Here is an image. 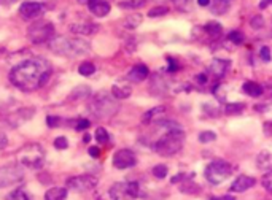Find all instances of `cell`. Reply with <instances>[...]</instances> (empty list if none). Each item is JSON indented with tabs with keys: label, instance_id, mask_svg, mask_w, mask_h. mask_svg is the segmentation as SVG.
<instances>
[{
	"label": "cell",
	"instance_id": "3957f363",
	"mask_svg": "<svg viewBox=\"0 0 272 200\" xmlns=\"http://www.w3.org/2000/svg\"><path fill=\"white\" fill-rule=\"evenodd\" d=\"M88 110L97 119H110L118 113L120 103H118V99H115L112 94H108L107 91H100V92H96L90 99Z\"/></svg>",
	"mask_w": 272,
	"mask_h": 200
},
{
	"label": "cell",
	"instance_id": "30bf717a",
	"mask_svg": "<svg viewBox=\"0 0 272 200\" xmlns=\"http://www.w3.org/2000/svg\"><path fill=\"white\" fill-rule=\"evenodd\" d=\"M137 164V156L131 150H120L113 154V167L120 170L131 169Z\"/></svg>",
	"mask_w": 272,
	"mask_h": 200
},
{
	"label": "cell",
	"instance_id": "8fae6325",
	"mask_svg": "<svg viewBox=\"0 0 272 200\" xmlns=\"http://www.w3.org/2000/svg\"><path fill=\"white\" fill-rule=\"evenodd\" d=\"M19 15L26 21H35L43 15V6L38 2H24L19 6Z\"/></svg>",
	"mask_w": 272,
	"mask_h": 200
},
{
	"label": "cell",
	"instance_id": "52a82bcc",
	"mask_svg": "<svg viewBox=\"0 0 272 200\" xmlns=\"http://www.w3.org/2000/svg\"><path fill=\"white\" fill-rule=\"evenodd\" d=\"M54 35V25L48 21H35L27 29V37L32 43H45Z\"/></svg>",
	"mask_w": 272,
	"mask_h": 200
},
{
	"label": "cell",
	"instance_id": "5b68a950",
	"mask_svg": "<svg viewBox=\"0 0 272 200\" xmlns=\"http://www.w3.org/2000/svg\"><path fill=\"white\" fill-rule=\"evenodd\" d=\"M234 172V165L229 164L228 161H221V159H216V161H212L207 167H206V175L207 181L212 184H220L224 179H228Z\"/></svg>",
	"mask_w": 272,
	"mask_h": 200
},
{
	"label": "cell",
	"instance_id": "f5cc1de1",
	"mask_svg": "<svg viewBox=\"0 0 272 200\" xmlns=\"http://www.w3.org/2000/svg\"><path fill=\"white\" fill-rule=\"evenodd\" d=\"M212 200H236L233 196H221V197H212Z\"/></svg>",
	"mask_w": 272,
	"mask_h": 200
},
{
	"label": "cell",
	"instance_id": "4fadbf2b",
	"mask_svg": "<svg viewBox=\"0 0 272 200\" xmlns=\"http://www.w3.org/2000/svg\"><path fill=\"white\" fill-rule=\"evenodd\" d=\"M70 30L77 35H94V33L99 32V24L91 23V21H85V23H73L70 25Z\"/></svg>",
	"mask_w": 272,
	"mask_h": 200
},
{
	"label": "cell",
	"instance_id": "11a10c76",
	"mask_svg": "<svg viewBox=\"0 0 272 200\" xmlns=\"http://www.w3.org/2000/svg\"><path fill=\"white\" fill-rule=\"evenodd\" d=\"M90 140H91V135H90V133H86V135L83 137V142H85V143H88V142H90Z\"/></svg>",
	"mask_w": 272,
	"mask_h": 200
},
{
	"label": "cell",
	"instance_id": "4316f807",
	"mask_svg": "<svg viewBox=\"0 0 272 200\" xmlns=\"http://www.w3.org/2000/svg\"><path fill=\"white\" fill-rule=\"evenodd\" d=\"M180 191L185 192V194H199V192H201V186L193 183V181H188V179H186V181H183Z\"/></svg>",
	"mask_w": 272,
	"mask_h": 200
},
{
	"label": "cell",
	"instance_id": "f35d334b",
	"mask_svg": "<svg viewBox=\"0 0 272 200\" xmlns=\"http://www.w3.org/2000/svg\"><path fill=\"white\" fill-rule=\"evenodd\" d=\"M167 167L166 165H162V164H158L156 167H153V175L156 176V178H159V179H162V178H166L167 176Z\"/></svg>",
	"mask_w": 272,
	"mask_h": 200
},
{
	"label": "cell",
	"instance_id": "2e32d148",
	"mask_svg": "<svg viewBox=\"0 0 272 200\" xmlns=\"http://www.w3.org/2000/svg\"><path fill=\"white\" fill-rule=\"evenodd\" d=\"M167 91V81L164 76L159 75V73H154L151 75V81H150V92L153 96H162Z\"/></svg>",
	"mask_w": 272,
	"mask_h": 200
},
{
	"label": "cell",
	"instance_id": "9f6ffc18",
	"mask_svg": "<svg viewBox=\"0 0 272 200\" xmlns=\"http://www.w3.org/2000/svg\"><path fill=\"white\" fill-rule=\"evenodd\" d=\"M223 2H228L229 3V2H233V0H223Z\"/></svg>",
	"mask_w": 272,
	"mask_h": 200
},
{
	"label": "cell",
	"instance_id": "83f0119b",
	"mask_svg": "<svg viewBox=\"0 0 272 200\" xmlns=\"http://www.w3.org/2000/svg\"><path fill=\"white\" fill-rule=\"evenodd\" d=\"M271 164H272V157L268 151H263L260 156H258V167L263 170L271 169Z\"/></svg>",
	"mask_w": 272,
	"mask_h": 200
},
{
	"label": "cell",
	"instance_id": "74e56055",
	"mask_svg": "<svg viewBox=\"0 0 272 200\" xmlns=\"http://www.w3.org/2000/svg\"><path fill=\"white\" fill-rule=\"evenodd\" d=\"M88 96H90V88H88V86H80V88H77L70 94V99L75 97V100H77L80 97H88Z\"/></svg>",
	"mask_w": 272,
	"mask_h": 200
},
{
	"label": "cell",
	"instance_id": "6da1fadb",
	"mask_svg": "<svg viewBox=\"0 0 272 200\" xmlns=\"http://www.w3.org/2000/svg\"><path fill=\"white\" fill-rule=\"evenodd\" d=\"M51 67L45 59H29L10 72V81L23 91H35L48 81Z\"/></svg>",
	"mask_w": 272,
	"mask_h": 200
},
{
	"label": "cell",
	"instance_id": "f907efd6",
	"mask_svg": "<svg viewBox=\"0 0 272 200\" xmlns=\"http://www.w3.org/2000/svg\"><path fill=\"white\" fill-rule=\"evenodd\" d=\"M207 75H204V73H199V75H196V81L198 83H201V84H204V83H207Z\"/></svg>",
	"mask_w": 272,
	"mask_h": 200
},
{
	"label": "cell",
	"instance_id": "5bb4252c",
	"mask_svg": "<svg viewBox=\"0 0 272 200\" xmlns=\"http://www.w3.org/2000/svg\"><path fill=\"white\" fill-rule=\"evenodd\" d=\"M255 184H256V179L253 176L241 175L234 179L233 184H231V192H243L250 188H253Z\"/></svg>",
	"mask_w": 272,
	"mask_h": 200
},
{
	"label": "cell",
	"instance_id": "f1b7e54d",
	"mask_svg": "<svg viewBox=\"0 0 272 200\" xmlns=\"http://www.w3.org/2000/svg\"><path fill=\"white\" fill-rule=\"evenodd\" d=\"M94 72H96V65L92 62H81L78 67V73L83 76H91L94 75Z\"/></svg>",
	"mask_w": 272,
	"mask_h": 200
},
{
	"label": "cell",
	"instance_id": "7dc6e473",
	"mask_svg": "<svg viewBox=\"0 0 272 200\" xmlns=\"http://www.w3.org/2000/svg\"><path fill=\"white\" fill-rule=\"evenodd\" d=\"M263 130H264V135L272 137V121H266L263 124Z\"/></svg>",
	"mask_w": 272,
	"mask_h": 200
},
{
	"label": "cell",
	"instance_id": "ab89813d",
	"mask_svg": "<svg viewBox=\"0 0 272 200\" xmlns=\"http://www.w3.org/2000/svg\"><path fill=\"white\" fill-rule=\"evenodd\" d=\"M264 23H266V21H264V18L261 15H256V16L251 18L250 25H251V29L258 30V29H263L264 27Z\"/></svg>",
	"mask_w": 272,
	"mask_h": 200
},
{
	"label": "cell",
	"instance_id": "8992f818",
	"mask_svg": "<svg viewBox=\"0 0 272 200\" xmlns=\"http://www.w3.org/2000/svg\"><path fill=\"white\" fill-rule=\"evenodd\" d=\"M19 161L24 167H29V169H42L45 164V151L40 145H26L19 152Z\"/></svg>",
	"mask_w": 272,
	"mask_h": 200
},
{
	"label": "cell",
	"instance_id": "ac0fdd59",
	"mask_svg": "<svg viewBox=\"0 0 272 200\" xmlns=\"http://www.w3.org/2000/svg\"><path fill=\"white\" fill-rule=\"evenodd\" d=\"M166 113V106H154L150 111H147L144 118H142V121L145 124H151V123H161V118L164 116Z\"/></svg>",
	"mask_w": 272,
	"mask_h": 200
},
{
	"label": "cell",
	"instance_id": "ffe728a7",
	"mask_svg": "<svg viewBox=\"0 0 272 200\" xmlns=\"http://www.w3.org/2000/svg\"><path fill=\"white\" fill-rule=\"evenodd\" d=\"M110 197L112 200H126L127 196V183H117L110 188Z\"/></svg>",
	"mask_w": 272,
	"mask_h": 200
},
{
	"label": "cell",
	"instance_id": "d590c367",
	"mask_svg": "<svg viewBox=\"0 0 272 200\" xmlns=\"http://www.w3.org/2000/svg\"><path fill=\"white\" fill-rule=\"evenodd\" d=\"M5 200H29V197H27V194L24 191L16 189V191L10 192V194L5 197Z\"/></svg>",
	"mask_w": 272,
	"mask_h": 200
},
{
	"label": "cell",
	"instance_id": "4dcf8cb0",
	"mask_svg": "<svg viewBox=\"0 0 272 200\" xmlns=\"http://www.w3.org/2000/svg\"><path fill=\"white\" fill-rule=\"evenodd\" d=\"M96 140L100 145H107L108 142H110V135H108V132L104 127H97L96 129Z\"/></svg>",
	"mask_w": 272,
	"mask_h": 200
},
{
	"label": "cell",
	"instance_id": "bcb514c9",
	"mask_svg": "<svg viewBox=\"0 0 272 200\" xmlns=\"http://www.w3.org/2000/svg\"><path fill=\"white\" fill-rule=\"evenodd\" d=\"M260 57L263 59L264 62H269V61H271V50L268 48V46H264V48H261V51H260Z\"/></svg>",
	"mask_w": 272,
	"mask_h": 200
},
{
	"label": "cell",
	"instance_id": "603a6c76",
	"mask_svg": "<svg viewBox=\"0 0 272 200\" xmlns=\"http://www.w3.org/2000/svg\"><path fill=\"white\" fill-rule=\"evenodd\" d=\"M204 30H206L209 35L213 37V38H218L221 35V32H223L221 25L218 23H215V21H209L206 25H204Z\"/></svg>",
	"mask_w": 272,
	"mask_h": 200
},
{
	"label": "cell",
	"instance_id": "7402d4cb",
	"mask_svg": "<svg viewBox=\"0 0 272 200\" xmlns=\"http://www.w3.org/2000/svg\"><path fill=\"white\" fill-rule=\"evenodd\" d=\"M67 189L65 188H51L45 192V200H65Z\"/></svg>",
	"mask_w": 272,
	"mask_h": 200
},
{
	"label": "cell",
	"instance_id": "44dd1931",
	"mask_svg": "<svg viewBox=\"0 0 272 200\" xmlns=\"http://www.w3.org/2000/svg\"><path fill=\"white\" fill-rule=\"evenodd\" d=\"M242 91L250 97H260V96H263V92H264L263 86L255 83V81H245L242 86Z\"/></svg>",
	"mask_w": 272,
	"mask_h": 200
},
{
	"label": "cell",
	"instance_id": "d4e9b609",
	"mask_svg": "<svg viewBox=\"0 0 272 200\" xmlns=\"http://www.w3.org/2000/svg\"><path fill=\"white\" fill-rule=\"evenodd\" d=\"M210 10L213 15H224L229 10V3L223 2V0H215L213 3H210Z\"/></svg>",
	"mask_w": 272,
	"mask_h": 200
},
{
	"label": "cell",
	"instance_id": "7bdbcfd3",
	"mask_svg": "<svg viewBox=\"0 0 272 200\" xmlns=\"http://www.w3.org/2000/svg\"><path fill=\"white\" fill-rule=\"evenodd\" d=\"M54 148H56V150L69 148V142H67V138L65 137H58L56 140H54Z\"/></svg>",
	"mask_w": 272,
	"mask_h": 200
},
{
	"label": "cell",
	"instance_id": "7a4b0ae2",
	"mask_svg": "<svg viewBox=\"0 0 272 200\" xmlns=\"http://www.w3.org/2000/svg\"><path fill=\"white\" fill-rule=\"evenodd\" d=\"M50 48L54 54L64 56V57H78L88 54L91 51L90 42L78 37H59L53 38L50 43Z\"/></svg>",
	"mask_w": 272,
	"mask_h": 200
},
{
	"label": "cell",
	"instance_id": "f6af8a7d",
	"mask_svg": "<svg viewBox=\"0 0 272 200\" xmlns=\"http://www.w3.org/2000/svg\"><path fill=\"white\" fill-rule=\"evenodd\" d=\"M191 176H193V173L189 176H186L185 173H179V175H175L172 179H171V183H180V181H186V179H191Z\"/></svg>",
	"mask_w": 272,
	"mask_h": 200
},
{
	"label": "cell",
	"instance_id": "d6a6232c",
	"mask_svg": "<svg viewBox=\"0 0 272 200\" xmlns=\"http://www.w3.org/2000/svg\"><path fill=\"white\" fill-rule=\"evenodd\" d=\"M127 196H129V199H137L140 196V186H139V183H135V181L127 183Z\"/></svg>",
	"mask_w": 272,
	"mask_h": 200
},
{
	"label": "cell",
	"instance_id": "db71d44e",
	"mask_svg": "<svg viewBox=\"0 0 272 200\" xmlns=\"http://www.w3.org/2000/svg\"><path fill=\"white\" fill-rule=\"evenodd\" d=\"M210 3H212V0H198L199 6H210Z\"/></svg>",
	"mask_w": 272,
	"mask_h": 200
},
{
	"label": "cell",
	"instance_id": "ee69618b",
	"mask_svg": "<svg viewBox=\"0 0 272 200\" xmlns=\"http://www.w3.org/2000/svg\"><path fill=\"white\" fill-rule=\"evenodd\" d=\"M46 124H48V127H59L62 124V119L59 116H48L46 118Z\"/></svg>",
	"mask_w": 272,
	"mask_h": 200
},
{
	"label": "cell",
	"instance_id": "e575fe53",
	"mask_svg": "<svg viewBox=\"0 0 272 200\" xmlns=\"http://www.w3.org/2000/svg\"><path fill=\"white\" fill-rule=\"evenodd\" d=\"M228 40L231 43H234V45H242L243 40H245V37H243V33L241 30H234V32H231L228 35Z\"/></svg>",
	"mask_w": 272,
	"mask_h": 200
},
{
	"label": "cell",
	"instance_id": "1f68e13d",
	"mask_svg": "<svg viewBox=\"0 0 272 200\" xmlns=\"http://www.w3.org/2000/svg\"><path fill=\"white\" fill-rule=\"evenodd\" d=\"M216 140V133L212 130H204L199 133V142L201 143H212Z\"/></svg>",
	"mask_w": 272,
	"mask_h": 200
},
{
	"label": "cell",
	"instance_id": "e0dca14e",
	"mask_svg": "<svg viewBox=\"0 0 272 200\" xmlns=\"http://www.w3.org/2000/svg\"><path fill=\"white\" fill-rule=\"evenodd\" d=\"M131 94H132L131 84H127V83H117V84L112 86V96L115 99L123 100V99L131 97Z\"/></svg>",
	"mask_w": 272,
	"mask_h": 200
},
{
	"label": "cell",
	"instance_id": "cb8c5ba5",
	"mask_svg": "<svg viewBox=\"0 0 272 200\" xmlns=\"http://www.w3.org/2000/svg\"><path fill=\"white\" fill-rule=\"evenodd\" d=\"M142 15L140 13H132V15H129V16H126V19H124V27H127V29H135V27H139V24L142 23Z\"/></svg>",
	"mask_w": 272,
	"mask_h": 200
},
{
	"label": "cell",
	"instance_id": "9c48e42d",
	"mask_svg": "<svg viewBox=\"0 0 272 200\" xmlns=\"http://www.w3.org/2000/svg\"><path fill=\"white\" fill-rule=\"evenodd\" d=\"M97 183L99 179L94 175H78V176H72L67 181V186L77 192H88L96 188Z\"/></svg>",
	"mask_w": 272,
	"mask_h": 200
},
{
	"label": "cell",
	"instance_id": "c3c4849f",
	"mask_svg": "<svg viewBox=\"0 0 272 200\" xmlns=\"http://www.w3.org/2000/svg\"><path fill=\"white\" fill-rule=\"evenodd\" d=\"M91 157H100V148L99 146H90V150H88Z\"/></svg>",
	"mask_w": 272,
	"mask_h": 200
},
{
	"label": "cell",
	"instance_id": "f546056e",
	"mask_svg": "<svg viewBox=\"0 0 272 200\" xmlns=\"http://www.w3.org/2000/svg\"><path fill=\"white\" fill-rule=\"evenodd\" d=\"M147 0H123L120 2V8H126V10H135V8H140L142 5H145Z\"/></svg>",
	"mask_w": 272,
	"mask_h": 200
},
{
	"label": "cell",
	"instance_id": "277c9868",
	"mask_svg": "<svg viewBox=\"0 0 272 200\" xmlns=\"http://www.w3.org/2000/svg\"><path fill=\"white\" fill-rule=\"evenodd\" d=\"M183 143H185V132L175 124L172 129L169 127L164 135L158 138V142L154 143V151L162 157H172L181 151Z\"/></svg>",
	"mask_w": 272,
	"mask_h": 200
},
{
	"label": "cell",
	"instance_id": "ba28073f",
	"mask_svg": "<svg viewBox=\"0 0 272 200\" xmlns=\"http://www.w3.org/2000/svg\"><path fill=\"white\" fill-rule=\"evenodd\" d=\"M24 179V169L19 165H6L0 169V188H10Z\"/></svg>",
	"mask_w": 272,
	"mask_h": 200
},
{
	"label": "cell",
	"instance_id": "484cf974",
	"mask_svg": "<svg viewBox=\"0 0 272 200\" xmlns=\"http://www.w3.org/2000/svg\"><path fill=\"white\" fill-rule=\"evenodd\" d=\"M247 108L245 103H228L226 106H224V113L226 115H241V113H243Z\"/></svg>",
	"mask_w": 272,
	"mask_h": 200
},
{
	"label": "cell",
	"instance_id": "836d02e7",
	"mask_svg": "<svg viewBox=\"0 0 272 200\" xmlns=\"http://www.w3.org/2000/svg\"><path fill=\"white\" fill-rule=\"evenodd\" d=\"M172 2L175 5V8L181 13L191 10V0H172Z\"/></svg>",
	"mask_w": 272,
	"mask_h": 200
},
{
	"label": "cell",
	"instance_id": "b9f144b4",
	"mask_svg": "<svg viewBox=\"0 0 272 200\" xmlns=\"http://www.w3.org/2000/svg\"><path fill=\"white\" fill-rule=\"evenodd\" d=\"M73 124H75L73 125L75 130H86V129H90V125H91L90 119H77Z\"/></svg>",
	"mask_w": 272,
	"mask_h": 200
},
{
	"label": "cell",
	"instance_id": "681fc988",
	"mask_svg": "<svg viewBox=\"0 0 272 200\" xmlns=\"http://www.w3.org/2000/svg\"><path fill=\"white\" fill-rule=\"evenodd\" d=\"M6 146H8V138H6V135L3 132H0V151L5 150Z\"/></svg>",
	"mask_w": 272,
	"mask_h": 200
},
{
	"label": "cell",
	"instance_id": "8d00e7d4",
	"mask_svg": "<svg viewBox=\"0 0 272 200\" xmlns=\"http://www.w3.org/2000/svg\"><path fill=\"white\" fill-rule=\"evenodd\" d=\"M169 13V8L167 6H154V8H151L148 11V16L150 18H158V16H164Z\"/></svg>",
	"mask_w": 272,
	"mask_h": 200
},
{
	"label": "cell",
	"instance_id": "d6986e66",
	"mask_svg": "<svg viewBox=\"0 0 272 200\" xmlns=\"http://www.w3.org/2000/svg\"><path fill=\"white\" fill-rule=\"evenodd\" d=\"M229 67V61H224V59H215L212 64L209 65V72L215 76H223L226 73Z\"/></svg>",
	"mask_w": 272,
	"mask_h": 200
},
{
	"label": "cell",
	"instance_id": "816d5d0a",
	"mask_svg": "<svg viewBox=\"0 0 272 200\" xmlns=\"http://www.w3.org/2000/svg\"><path fill=\"white\" fill-rule=\"evenodd\" d=\"M269 5H272V0H261V2H260V10L268 8Z\"/></svg>",
	"mask_w": 272,
	"mask_h": 200
},
{
	"label": "cell",
	"instance_id": "6f0895ef",
	"mask_svg": "<svg viewBox=\"0 0 272 200\" xmlns=\"http://www.w3.org/2000/svg\"><path fill=\"white\" fill-rule=\"evenodd\" d=\"M99 200H102V199H99Z\"/></svg>",
	"mask_w": 272,
	"mask_h": 200
},
{
	"label": "cell",
	"instance_id": "7c38bea8",
	"mask_svg": "<svg viewBox=\"0 0 272 200\" xmlns=\"http://www.w3.org/2000/svg\"><path fill=\"white\" fill-rule=\"evenodd\" d=\"M150 76V70L145 64H135L131 70L127 72V79L131 83H142Z\"/></svg>",
	"mask_w": 272,
	"mask_h": 200
},
{
	"label": "cell",
	"instance_id": "60d3db41",
	"mask_svg": "<svg viewBox=\"0 0 272 200\" xmlns=\"http://www.w3.org/2000/svg\"><path fill=\"white\" fill-rule=\"evenodd\" d=\"M261 184L264 186V189H266V191L269 192V194L272 196V170H271V172H268L266 175L263 176Z\"/></svg>",
	"mask_w": 272,
	"mask_h": 200
},
{
	"label": "cell",
	"instance_id": "9a60e30c",
	"mask_svg": "<svg viewBox=\"0 0 272 200\" xmlns=\"http://www.w3.org/2000/svg\"><path fill=\"white\" fill-rule=\"evenodd\" d=\"M88 8H90V11L92 13L94 16L104 18V16L108 15V13H110L112 6H110V3H108V2H105V0H90Z\"/></svg>",
	"mask_w": 272,
	"mask_h": 200
}]
</instances>
